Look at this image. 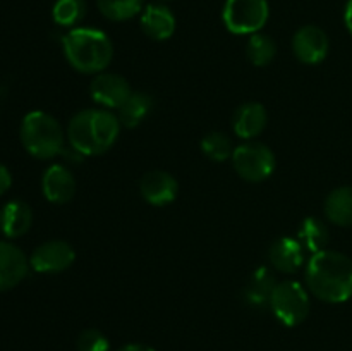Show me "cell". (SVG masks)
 Returning a JSON list of instances; mask_svg holds the SVG:
<instances>
[{
  "mask_svg": "<svg viewBox=\"0 0 352 351\" xmlns=\"http://www.w3.org/2000/svg\"><path fill=\"white\" fill-rule=\"evenodd\" d=\"M275 286H277V279H275L272 268H256L250 277L246 288H244V299L253 308H265V306L270 305V298Z\"/></svg>",
  "mask_w": 352,
  "mask_h": 351,
  "instance_id": "cell-18",
  "label": "cell"
},
{
  "mask_svg": "<svg viewBox=\"0 0 352 351\" xmlns=\"http://www.w3.org/2000/svg\"><path fill=\"white\" fill-rule=\"evenodd\" d=\"M120 124L112 110L95 107L82 109L71 117L67 124L69 147L85 157L103 155L117 143L120 136Z\"/></svg>",
  "mask_w": 352,
  "mask_h": 351,
  "instance_id": "cell-2",
  "label": "cell"
},
{
  "mask_svg": "<svg viewBox=\"0 0 352 351\" xmlns=\"http://www.w3.org/2000/svg\"><path fill=\"white\" fill-rule=\"evenodd\" d=\"M10 186H12V174H10V171L6 165L0 164V196L6 195L10 189Z\"/></svg>",
  "mask_w": 352,
  "mask_h": 351,
  "instance_id": "cell-27",
  "label": "cell"
},
{
  "mask_svg": "<svg viewBox=\"0 0 352 351\" xmlns=\"http://www.w3.org/2000/svg\"><path fill=\"white\" fill-rule=\"evenodd\" d=\"M30 270V258L19 246L0 241V292L14 289Z\"/></svg>",
  "mask_w": 352,
  "mask_h": 351,
  "instance_id": "cell-12",
  "label": "cell"
},
{
  "mask_svg": "<svg viewBox=\"0 0 352 351\" xmlns=\"http://www.w3.org/2000/svg\"><path fill=\"white\" fill-rule=\"evenodd\" d=\"M298 240L302 244V248L313 255L322 250H327L330 234L323 220L316 219V217H306L301 222V226H299Z\"/></svg>",
  "mask_w": 352,
  "mask_h": 351,
  "instance_id": "cell-21",
  "label": "cell"
},
{
  "mask_svg": "<svg viewBox=\"0 0 352 351\" xmlns=\"http://www.w3.org/2000/svg\"><path fill=\"white\" fill-rule=\"evenodd\" d=\"M19 136L24 150L40 160H50L65 150V133L60 123L43 110H33L24 116Z\"/></svg>",
  "mask_w": 352,
  "mask_h": 351,
  "instance_id": "cell-4",
  "label": "cell"
},
{
  "mask_svg": "<svg viewBox=\"0 0 352 351\" xmlns=\"http://www.w3.org/2000/svg\"><path fill=\"white\" fill-rule=\"evenodd\" d=\"M325 215L336 226H352V186H340L327 196Z\"/></svg>",
  "mask_w": 352,
  "mask_h": 351,
  "instance_id": "cell-19",
  "label": "cell"
},
{
  "mask_svg": "<svg viewBox=\"0 0 352 351\" xmlns=\"http://www.w3.org/2000/svg\"><path fill=\"white\" fill-rule=\"evenodd\" d=\"M153 109V98L144 92H133L129 98L124 102V105L117 110V117H119L120 124L127 129L138 127Z\"/></svg>",
  "mask_w": 352,
  "mask_h": 351,
  "instance_id": "cell-20",
  "label": "cell"
},
{
  "mask_svg": "<svg viewBox=\"0 0 352 351\" xmlns=\"http://www.w3.org/2000/svg\"><path fill=\"white\" fill-rule=\"evenodd\" d=\"M268 124V112L260 102H246L232 116V131L241 140L251 141L260 136Z\"/></svg>",
  "mask_w": 352,
  "mask_h": 351,
  "instance_id": "cell-16",
  "label": "cell"
},
{
  "mask_svg": "<svg viewBox=\"0 0 352 351\" xmlns=\"http://www.w3.org/2000/svg\"><path fill=\"white\" fill-rule=\"evenodd\" d=\"M65 61L81 74H100L113 58V45L109 34L96 28H72L62 36Z\"/></svg>",
  "mask_w": 352,
  "mask_h": 351,
  "instance_id": "cell-3",
  "label": "cell"
},
{
  "mask_svg": "<svg viewBox=\"0 0 352 351\" xmlns=\"http://www.w3.org/2000/svg\"><path fill=\"white\" fill-rule=\"evenodd\" d=\"M76 260V250L64 240H50L34 248L30 267L38 274H60Z\"/></svg>",
  "mask_w": 352,
  "mask_h": 351,
  "instance_id": "cell-8",
  "label": "cell"
},
{
  "mask_svg": "<svg viewBox=\"0 0 352 351\" xmlns=\"http://www.w3.org/2000/svg\"><path fill=\"white\" fill-rule=\"evenodd\" d=\"M232 165L237 176L244 181L261 182L275 172L277 158L267 145L251 140L234 148Z\"/></svg>",
  "mask_w": 352,
  "mask_h": 351,
  "instance_id": "cell-6",
  "label": "cell"
},
{
  "mask_svg": "<svg viewBox=\"0 0 352 351\" xmlns=\"http://www.w3.org/2000/svg\"><path fill=\"white\" fill-rule=\"evenodd\" d=\"M270 17V6L267 0H226L222 9V21L234 34L260 33Z\"/></svg>",
  "mask_w": 352,
  "mask_h": 351,
  "instance_id": "cell-7",
  "label": "cell"
},
{
  "mask_svg": "<svg viewBox=\"0 0 352 351\" xmlns=\"http://www.w3.org/2000/svg\"><path fill=\"white\" fill-rule=\"evenodd\" d=\"M140 193L146 203L153 206H167L177 198L179 182L170 172L150 171L141 178Z\"/></svg>",
  "mask_w": 352,
  "mask_h": 351,
  "instance_id": "cell-11",
  "label": "cell"
},
{
  "mask_svg": "<svg viewBox=\"0 0 352 351\" xmlns=\"http://www.w3.org/2000/svg\"><path fill=\"white\" fill-rule=\"evenodd\" d=\"M305 284L320 301L346 303L352 298V260L336 250L313 253L306 264Z\"/></svg>",
  "mask_w": 352,
  "mask_h": 351,
  "instance_id": "cell-1",
  "label": "cell"
},
{
  "mask_svg": "<svg viewBox=\"0 0 352 351\" xmlns=\"http://www.w3.org/2000/svg\"><path fill=\"white\" fill-rule=\"evenodd\" d=\"M330 40L322 28L306 24L299 28L292 36V52L296 58L306 65H316L329 55Z\"/></svg>",
  "mask_w": 352,
  "mask_h": 351,
  "instance_id": "cell-10",
  "label": "cell"
},
{
  "mask_svg": "<svg viewBox=\"0 0 352 351\" xmlns=\"http://www.w3.org/2000/svg\"><path fill=\"white\" fill-rule=\"evenodd\" d=\"M311 292L299 281L277 282L270 298V308L275 319L285 327H296L305 322L311 310Z\"/></svg>",
  "mask_w": 352,
  "mask_h": 351,
  "instance_id": "cell-5",
  "label": "cell"
},
{
  "mask_svg": "<svg viewBox=\"0 0 352 351\" xmlns=\"http://www.w3.org/2000/svg\"><path fill=\"white\" fill-rule=\"evenodd\" d=\"M199 147H201L203 155L212 162H226L232 158L234 153L232 140L222 131H212L203 136Z\"/></svg>",
  "mask_w": 352,
  "mask_h": 351,
  "instance_id": "cell-24",
  "label": "cell"
},
{
  "mask_svg": "<svg viewBox=\"0 0 352 351\" xmlns=\"http://www.w3.org/2000/svg\"><path fill=\"white\" fill-rule=\"evenodd\" d=\"M344 23H346L347 31L352 34V0H347L346 10H344Z\"/></svg>",
  "mask_w": 352,
  "mask_h": 351,
  "instance_id": "cell-29",
  "label": "cell"
},
{
  "mask_svg": "<svg viewBox=\"0 0 352 351\" xmlns=\"http://www.w3.org/2000/svg\"><path fill=\"white\" fill-rule=\"evenodd\" d=\"M160 2H168V0H160Z\"/></svg>",
  "mask_w": 352,
  "mask_h": 351,
  "instance_id": "cell-30",
  "label": "cell"
},
{
  "mask_svg": "<svg viewBox=\"0 0 352 351\" xmlns=\"http://www.w3.org/2000/svg\"><path fill=\"white\" fill-rule=\"evenodd\" d=\"M43 196L54 205L69 203L76 195V178L71 169L62 164H52L41 178Z\"/></svg>",
  "mask_w": 352,
  "mask_h": 351,
  "instance_id": "cell-13",
  "label": "cell"
},
{
  "mask_svg": "<svg viewBox=\"0 0 352 351\" xmlns=\"http://www.w3.org/2000/svg\"><path fill=\"white\" fill-rule=\"evenodd\" d=\"M140 26L148 38L165 41L175 33V16L165 3H150L141 10Z\"/></svg>",
  "mask_w": 352,
  "mask_h": 351,
  "instance_id": "cell-15",
  "label": "cell"
},
{
  "mask_svg": "<svg viewBox=\"0 0 352 351\" xmlns=\"http://www.w3.org/2000/svg\"><path fill=\"white\" fill-rule=\"evenodd\" d=\"M33 226V210L23 200H10L0 210V231L9 240L24 236Z\"/></svg>",
  "mask_w": 352,
  "mask_h": 351,
  "instance_id": "cell-17",
  "label": "cell"
},
{
  "mask_svg": "<svg viewBox=\"0 0 352 351\" xmlns=\"http://www.w3.org/2000/svg\"><path fill=\"white\" fill-rule=\"evenodd\" d=\"M117 351H157V350L143 343H127L124 344V346H120Z\"/></svg>",
  "mask_w": 352,
  "mask_h": 351,
  "instance_id": "cell-28",
  "label": "cell"
},
{
  "mask_svg": "<svg viewBox=\"0 0 352 351\" xmlns=\"http://www.w3.org/2000/svg\"><path fill=\"white\" fill-rule=\"evenodd\" d=\"M76 348L78 351H110V341L102 330L89 327L79 334Z\"/></svg>",
  "mask_w": 352,
  "mask_h": 351,
  "instance_id": "cell-26",
  "label": "cell"
},
{
  "mask_svg": "<svg viewBox=\"0 0 352 351\" xmlns=\"http://www.w3.org/2000/svg\"><path fill=\"white\" fill-rule=\"evenodd\" d=\"M86 16L85 0H55L52 7V17L58 26L76 28Z\"/></svg>",
  "mask_w": 352,
  "mask_h": 351,
  "instance_id": "cell-25",
  "label": "cell"
},
{
  "mask_svg": "<svg viewBox=\"0 0 352 351\" xmlns=\"http://www.w3.org/2000/svg\"><path fill=\"white\" fill-rule=\"evenodd\" d=\"M306 250L298 237H278L268 248V262L272 268L282 274H296L305 265Z\"/></svg>",
  "mask_w": 352,
  "mask_h": 351,
  "instance_id": "cell-14",
  "label": "cell"
},
{
  "mask_svg": "<svg viewBox=\"0 0 352 351\" xmlns=\"http://www.w3.org/2000/svg\"><path fill=\"white\" fill-rule=\"evenodd\" d=\"M96 7L109 21L122 23L141 14L144 9V0H96Z\"/></svg>",
  "mask_w": 352,
  "mask_h": 351,
  "instance_id": "cell-22",
  "label": "cell"
},
{
  "mask_svg": "<svg viewBox=\"0 0 352 351\" xmlns=\"http://www.w3.org/2000/svg\"><path fill=\"white\" fill-rule=\"evenodd\" d=\"M133 89L127 79L117 72H100L89 83V96L96 105L102 109L119 110L127 98L131 96Z\"/></svg>",
  "mask_w": 352,
  "mask_h": 351,
  "instance_id": "cell-9",
  "label": "cell"
},
{
  "mask_svg": "<svg viewBox=\"0 0 352 351\" xmlns=\"http://www.w3.org/2000/svg\"><path fill=\"white\" fill-rule=\"evenodd\" d=\"M277 54V45L274 38L265 33H254L248 38L246 43V55L250 62L256 67H265L270 64Z\"/></svg>",
  "mask_w": 352,
  "mask_h": 351,
  "instance_id": "cell-23",
  "label": "cell"
}]
</instances>
